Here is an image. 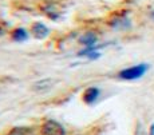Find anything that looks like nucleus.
<instances>
[{"label": "nucleus", "instance_id": "11", "mask_svg": "<svg viewBox=\"0 0 154 135\" xmlns=\"http://www.w3.org/2000/svg\"><path fill=\"white\" fill-rule=\"evenodd\" d=\"M2 32H3V30H2V28H0V34H2Z\"/></svg>", "mask_w": 154, "mask_h": 135}, {"label": "nucleus", "instance_id": "8", "mask_svg": "<svg viewBox=\"0 0 154 135\" xmlns=\"http://www.w3.org/2000/svg\"><path fill=\"white\" fill-rule=\"evenodd\" d=\"M7 135H35V130L28 126H17L8 131Z\"/></svg>", "mask_w": 154, "mask_h": 135}, {"label": "nucleus", "instance_id": "3", "mask_svg": "<svg viewBox=\"0 0 154 135\" xmlns=\"http://www.w3.org/2000/svg\"><path fill=\"white\" fill-rule=\"evenodd\" d=\"M100 96V90L98 87H88V88L85 90L83 95H82V99L86 104H94Z\"/></svg>", "mask_w": 154, "mask_h": 135}, {"label": "nucleus", "instance_id": "2", "mask_svg": "<svg viewBox=\"0 0 154 135\" xmlns=\"http://www.w3.org/2000/svg\"><path fill=\"white\" fill-rule=\"evenodd\" d=\"M40 134L42 135H66V128L58 120L50 119L43 123L42 128H40Z\"/></svg>", "mask_w": 154, "mask_h": 135}, {"label": "nucleus", "instance_id": "10", "mask_svg": "<svg viewBox=\"0 0 154 135\" xmlns=\"http://www.w3.org/2000/svg\"><path fill=\"white\" fill-rule=\"evenodd\" d=\"M149 135H154V124L150 126V130H149Z\"/></svg>", "mask_w": 154, "mask_h": 135}, {"label": "nucleus", "instance_id": "5", "mask_svg": "<svg viewBox=\"0 0 154 135\" xmlns=\"http://www.w3.org/2000/svg\"><path fill=\"white\" fill-rule=\"evenodd\" d=\"M102 48L100 46H91V47H85V48H82L81 51L78 52V56H86L88 58V59H98V58H100V52L99 50Z\"/></svg>", "mask_w": 154, "mask_h": 135}, {"label": "nucleus", "instance_id": "7", "mask_svg": "<svg viewBox=\"0 0 154 135\" xmlns=\"http://www.w3.org/2000/svg\"><path fill=\"white\" fill-rule=\"evenodd\" d=\"M11 38H12L14 42H26L28 39V32L23 27H17L11 32Z\"/></svg>", "mask_w": 154, "mask_h": 135}, {"label": "nucleus", "instance_id": "1", "mask_svg": "<svg viewBox=\"0 0 154 135\" xmlns=\"http://www.w3.org/2000/svg\"><path fill=\"white\" fill-rule=\"evenodd\" d=\"M149 66L147 64H137V66H131L127 67V68H123L119 71L118 74V78L122 79V80H135V79L142 78L145 74H146Z\"/></svg>", "mask_w": 154, "mask_h": 135}, {"label": "nucleus", "instance_id": "9", "mask_svg": "<svg viewBox=\"0 0 154 135\" xmlns=\"http://www.w3.org/2000/svg\"><path fill=\"white\" fill-rule=\"evenodd\" d=\"M134 135H143V130H142V126L138 123L137 124V128H135V134Z\"/></svg>", "mask_w": 154, "mask_h": 135}, {"label": "nucleus", "instance_id": "6", "mask_svg": "<svg viewBox=\"0 0 154 135\" xmlns=\"http://www.w3.org/2000/svg\"><path fill=\"white\" fill-rule=\"evenodd\" d=\"M79 42L86 47L97 46V43H98V36H97V34H94V32H86V34H83L81 36Z\"/></svg>", "mask_w": 154, "mask_h": 135}, {"label": "nucleus", "instance_id": "4", "mask_svg": "<svg viewBox=\"0 0 154 135\" xmlns=\"http://www.w3.org/2000/svg\"><path fill=\"white\" fill-rule=\"evenodd\" d=\"M31 34L36 39H46L50 35V28L43 23H34L31 27Z\"/></svg>", "mask_w": 154, "mask_h": 135}]
</instances>
